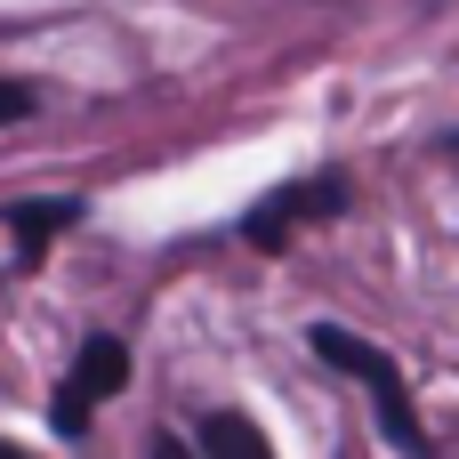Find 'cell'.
I'll return each instance as SVG.
<instances>
[{"label":"cell","mask_w":459,"mask_h":459,"mask_svg":"<svg viewBox=\"0 0 459 459\" xmlns=\"http://www.w3.org/2000/svg\"><path fill=\"white\" fill-rule=\"evenodd\" d=\"M307 347H315L331 371H347V379L371 395V411H379V436H387L395 452L428 459V428H420V411H411V387H403V363H395L387 347L355 339L347 323H315V331H307Z\"/></svg>","instance_id":"cell-1"},{"label":"cell","mask_w":459,"mask_h":459,"mask_svg":"<svg viewBox=\"0 0 459 459\" xmlns=\"http://www.w3.org/2000/svg\"><path fill=\"white\" fill-rule=\"evenodd\" d=\"M339 210H347V178H339V169H315V178H290V186H274L266 202H250L242 242H250V250H290L307 226H323V218H339Z\"/></svg>","instance_id":"cell-2"},{"label":"cell","mask_w":459,"mask_h":459,"mask_svg":"<svg viewBox=\"0 0 459 459\" xmlns=\"http://www.w3.org/2000/svg\"><path fill=\"white\" fill-rule=\"evenodd\" d=\"M121 387H129V347H121L113 331L81 339L73 371H65V379H56V395H48V420H56V436H81V428H89V411H97L105 395H121Z\"/></svg>","instance_id":"cell-3"},{"label":"cell","mask_w":459,"mask_h":459,"mask_svg":"<svg viewBox=\"0 0 459 459\" xmlns=\"http://www.w3.org/2000/svg\"><path fill=\"white\" fill-rule=\"evenodd\" d=\"M73 218H81V202H16V210H8L16 258H24V266H40V250H48V242H56Z\"/></svg>","instance_id":"cell-4"},{"label":"cell","mask_w":459,"mask_h":459,"mask_svg":"<svg viewBox=\"0 0 459 459\" xmlns=\"http://www.w3.org/2000/svg\"><path fill=\"white\" fill-rule=\"evenodd\" d=\"M202 459H274V444L258 436V420L210 411V420H202Z\"/></svg>","instance_id":"cell-5"},{"label":"cell","mask_w":459,"mask_h":459,"mask_svg":"<svg viewBox=\"0 0 459 459\" xmlns=\"http://www.w3.org/2000/svg\"><path fill=\"white\" fill-rule=\"evenodd\" d=\"M24 113H32V89H16V81H0V129H8V121H24Z\"/></svg>","instance_id":"cell-6"},{"label":"cell","mask_w":459,"mask_h":459,"mask_svg":"<svg viewBox=\"0 0 459 459\" xmlns=\"http://www.w3.org/2000/svg\"><path fill=\"white\" fill-rule=\"evenodd\" d=\"M153 459H194V452H186L178 436H153Z\"/></svg>","instance_id":"cell-7"},{"label":"cell","mask_w":459,"mask_h":459,"mask_svg":"<svg viewBox=\"0 0 459 459\" xmlns=\"http://www.w3.org/2000/svg\"><path fill=\"white\" fill-rule=\"evenodd\" d=\"M0 459H32V452H16V444H0Z\"/></svg>","instance_id":"cell-8"}]
</instances>
